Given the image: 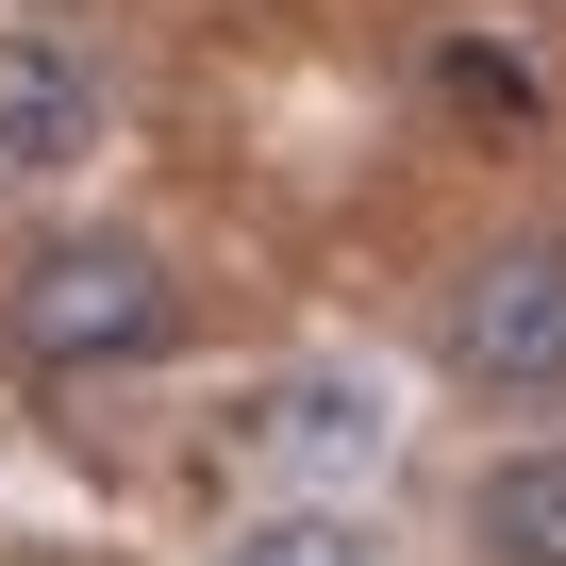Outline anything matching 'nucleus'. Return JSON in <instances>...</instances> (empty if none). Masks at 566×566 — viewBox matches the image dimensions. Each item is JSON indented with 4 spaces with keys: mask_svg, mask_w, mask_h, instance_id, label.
Wrapping results in <instances>:
<instances>
[{
    "mask_svg": "<svg viewBox=\"0 0 566 566\" xmlns=\"http://www.w3.org/2000/svg\"><path fill=\"white\" fill-rule=\"evenodd\" d=\"M266 467H384V384L350 367H301V384H266Z\"/></svg>",
    "mask_w": 566,
    "mask_h": 566,
    "instance_id": "nucleus-4",
    "label": "nucleus"
},
{
    "mask_svg": "<svg viewBox=\"0 0 566 566\" xmlns=\"http://www.w3.org/2000/svg\"><path fill=\"white\" fill-rule=\"evenodd\" d=\"M167 334H184V283H167L150 233H51L18 266V350L34 367H150Z\"/></svg>",
    "mask_w": 566,
    "mask_h": 566,
    "instance_id": "nucleus-1",
    "label": "nucleus"
},
{
    "mask_svg": "<svg viewBox=\"0 0 566 566\" xmlns=\"http://www.w3.org/2000/svg\"><path fill=\"white\" fill-rule=\"evenodd\" d=\"M467 533H483V566H566V450H500L467 483Z\"/></svg>",
    "mask_w": 566,
    "mask_h": 566,
    "instance_id": "nucleus-5",
    "label": "nucleus"
},
{
    "mask_svg": "<svg viewBox=\"0 0 566 566\" xmlns=\"http://www.w3.org/2000/svg\"><path fill=\"white\" fill-rule=\"evenodd\" d=\"M450 367L500 400H566V233H516L450 283Z\"/></svg>",
    "mask_w": 566,
    "mask_h": 566,
    "instance_id": "nucleus-2",
    "label": "nucleus"
},
{
    "mask_svg": "<svg viewBox=\"0 0 566 566\" xmlns=\"http://www.w3.org/2000/svg\"><path fill=\"white\" fill-rule=\"evenodd\" d=\"M217 566H384V533H367L350 500H266V516H250Z\"/></svg>",
    "mask_w": 566,
    "mask_h": 566,
    "instance_id": "nucleus-6",
    "label": "nucleus"
},
{
    "mask_svg": "<svg viewBox=\"0 0 566 566\" xmlns=\"http://www.w3.org/2000/svg\"><path fill=\"white\" fill-rule=\"evenodd\" d=\"M101 150V67L67 34H0V167L18 184H67Z\"/></svg>",
    "mask_w": 566,
    "mask_h": 566,
    "instance_id": "nucleus-3",
    "label": "nucleus"
}]
</instances>
